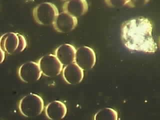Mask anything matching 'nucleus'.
<instances>
[{
	"label": "nucleus",
	"instance_id": "nucleus-2",
	"mask_svg": "<svg viewBox=\"0 0 160 120\" xmlns=\"http://www.w3.org/2000/svg\"><path fill=\"white\" fill-rule=\"evenodd\" d=\"M26 39L23 35L16 32H7L2 36L0 47L5 53L15 55L22 52L27 47Z\"/></svg>",
	"mask_w": 160,
	"mask_h": 120
},
{
	"label": "nucleus",
	"instance_id": "nucleus-10",
	"mask_svg": "<svg viewBox=\"0 0 160 120\" xmlns=\"http://www.w3.org/2000/svg\"><path fill=\"white\" fill-rule=\"evenodd\" d=\"M88 8L86 0H70L64 3L62 10L65 12L77 18L86 14Z\"/></svg>",
	"mask_w": 160,
	"mask_h": 120
},
{
	"label": "nucleus",
	"instance_id": "nucleus-8",
	"mask_svg": "<svg viewBox=\"0 0 160 120\" xmlns=\"http://www.w3.org/2000/svg\"><path fill=\"white\" fill-rule=\"evenodd\" d=\"M77 24V18L64 12L58 14L52 25L58 32L67 33L75 29Z\"/></svg>",
	"mask_w": 160,
	"mask_h": 120
},
{
	"label": "nucleus",
	"instance_id": "nucleus-7",
	"mask_svg": "<svg viewBox=\"0 0 160 120\" xmlns=\"http://www.w3.org/2000/svg\"><path fill=\"white\" fill-rule=\"evenodd\" d=\"M42 74L39 65L34 62H25L19 70V77L26 83L37 81L41 77Z\"/></svg>",
	"mask_w": 160,
	"mask_h": 120
},
{
	"label": "nucleus",
	"instance_id": "nucleus-5",
	"mask_svg": "<svg viewBox=\"0 0 160 120\" xmlns=\"http://www.w3.org/2000/svg\"><path fill=\"white\" fill-rule=\"evenodd\" d=\"M42 74L47 77H56L61 72L62 65L55 55L49 54L42 57L38 62Z\"/></svg>",
	"mask_w": 160,
	"mask_h": 120
},
{
	"label": "nucleus",
	"instance_id": "nucleus-16",
	"mask_svg": "<svg viewBox=\"0 0 160 120\" xmlns=\"http://www.w3.org/2000/svg\"><path fill=\"white\" fill-rule=\"evenodd\" d=\"M1 63H2V62L4 61V60H5V52L1 49Z\"/></svg>",
	"mask_w": 160,
	"mask_h": 120
},
{
	"label": "nucleus",
	"instance_id": "nucleus-3",
	"mask_svg": "<svg viewBox=\"0 0 160 120\" xmlns=\"http://www.w3.org/2000/svg\"><path fill=\"white\" fill-rule=\"evenodd\" d=\"M19 110L26 117H36L41 114L44 110V101L39 95L30 93L20 101Z\"/></svg>",
	"mask_w": 160,
	"mask_h": 120
},
{
	"label": "nucleus",
	"instance_id": "nucleus-14",
	"mask_svg": "<svg viewBox=\"0 0 160 120\" xmlns=\"http://www.w3.org/2000/svg\"><path fill=\"white\" fill-rule=\"evenodd\" d=\"M105 2L108 6L118 8L127 5L129 0H105Z\"/></svg>",
	"mask_w": 160,
	"mask_h": 120
},
{
	"label": "nucleus",
	"instance_id": "nucleus-6",
	"mask_svg": "<svg viewBox=\"0 0 160 120\" xmlns=\"http://www.w3.org/2000/svg\"><path fill=\"white\" fill-rule=\"evenodd\" d=\"M96 54L91 48L81 47L76 50L75 62L83 71L92 69L96 64Z\"/></svg>",
	"mask_w": 160,
	"mask_h": 120
},
{
	"label": "nucleus",
	"instance_id": "nucleus-11",
	"mask_svg": "<svg viewBox=\"0 0 160 120\" xmlns=\"http://www.w3.org/2000/svg\"><path fill=\"white\" fill-rule=\"evenodd\" d=\"M76 50L70 44L61 45L55 51V56L62 66H67L75 62Z\"/></svg>",
	"mask_w": 160,
	"mask_h": 120
},
{
	"label": "nucleus",
	"instance_id": "nucleus-1",
	"mask_svg": "<svg viewBox=\"0 0 160 120\" xmlns=\"http://www.w3.org/2000/svg\"><path fill=\"white\" fill-rule=\"evenodd\" d=\"M152 25L149 19L138 17L124 22L122 25L121 38L128 49L154 54L157 46L152 36Z\"/></svg>",
	"mask_w": 160,
	"mask_h": 120
},
{
	"label": "nucleus",
	"instance_id": "nucleus-12",
	"mask_svg": "<svg viewBox=\"0 0 160 120\" xmlns=\"http://www.w3.org/2000/svg\"><path fill=\"white\" fill-rule=\"evenodd\" d=\"M45 112L47 117L50 120H61L66 116L67 108L62 102L54 101L47 106Z\"/></svg>",
	"mask_w": 160,
	"mask_h": 120
},
{
	"label": "nucleus",
	"instance_id": "nucleus-17",
	"mask_svg": "<svg viewBox=\"0 0 160 120\" xmlns=\"http://www.w3.org/2000/svg\"><path fill=\"white\" fill-rule=\"evenodd\" d=\"M62 1L65 2H66L69 1L70 0H61Z\"/></svg>",
	"mask_w": 160,
	"mask_h": 120
},
{
	"label": "nucleus",
	"instance_id": "nucleus-4",
	"mask_svg": "<svg viewBox=\"0 0 160 120\" xmlns=\"http://www.w3.org/2000/svg\"><path fill=\"white\" fill-rule=\"evenodd\" d=\"M59 11L51 2H42L35 7L32 15L35 22L40 25L50 26L52 25L59 14Z\"/></svg>",
	"mask_w": 160,
	"mask_h": 120
},
{
	"label": "nucleus",
	"instance_id": "nucleus-9",
	"mask_svg": "<svg viewBox=\"0 0 160 120\" xmlns=\"http://www.w3.org/2000/svg\"><path fill=\"white\" fill-rule=\"evenodd\" d=\"M64 80L70 85H76L82 81L84 71L74 62L66 66L62 70Z\"/></svg>",
	"mask_w": 160,
	"mask_h": 120
},
{
	"label": "nucleus",
	"instance_id": "nucleus-13",
	"mask_svg": "<svg viewBox=\"0 0 160 120\" xmlns=\"http://www.w3.org/2000/svg\"><path fill=\"white\" fill-rule=\"evenodd\" d=\"M118 115L114 109L106 108L100 110L94 116L95 120H117Z\"/></svg>",
	"mask_w": 160,
	"mask_h": 120
},
{
	"label": "nucleus",
	"instance_id": "nucleus-15",
	"mask_svg": "<svg viewBox=\"0 0 160 120\" xmlns=\"http://www.w3.org/2000/svg\"><path fill=\"white\" fill-rule=\"evenodd\" d=\"M149 1L150 0H129L127 5L131 8L139 7L143 6Z\"/></svg>",
	"mask_w": 160,
	"mask_h": 120
}]
</instances>
